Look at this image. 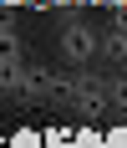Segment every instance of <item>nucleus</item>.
<instances>
[{"label": "nucleus", "instance_id": "1", "mask_svg": "<svg viewBox=\"0 0 127 148\" xmlns=\"http://www.w3.org/2000/svg\"><path fill=\"white\" fill-rule=\"evenodd\" d=\"M56 102H61V107H71L76 118L97 123V118H107V112H112V92H107V77H92V72L81 66L76 77H61Z\"/></svg>", "mask_w": 127, "mask_h": 148}, {"label": "nucleus", "instance_id": "2", "mask_svg": "<svg viewBox=\"0 0 127 148\" xmlns=\"http://www.w3.org/2000/svg\"><path fill=\"white\" fill-rule=\"evenodd\" d=\"M56 51H61V61H71V66H92V61L102 56V36L86 26V21H76V15H71L66 26H61Z\"/></svg>", "mask_w": 127, "mask_h": 148}, {"label": "nucleus", "instance_id": "3", "mask_svg": "<svg viewBox=\"0 0 127 148\" xmlns=\"http://www.w3.org/2000/svg\"><path fill=\"white\" fill-rule=\"evenodd\" d=\"M56 87H61L56 72L20 61V66H15V87H10V97H20V102H56Z\"/></svg>", "mask_w": 127, "mask_h": 148}, {"label": "nucleus", "instance_id": "4", "mask_svg": "<svg viewBox=\"0 0 127 148\" xmlns=\"http://www.w3.org/2000/svg\"><path fill=\"white\" fill-rule=\"evenodd\" d=\"M102 61H112V66H127V36L107 31V36H102Z\"/></svg>", "mask_w": 127, "mask_h": 148}, {"label": "nucleus", "instance_id": "5", "mask_svg": "<svg viewBox=\"0 0 127 148\" xmlns=\"http://www.w3.org/2000/svg\"><path fill=\"white\" fill-rule=\"evenodd\" d=\"M107 92H112V112L127 118V77H107Z\"/></svg>", "mask_w": 127, "mask_h": 148}, {"label": "nucleus", "instance_id": "6", "mask_svg": "<svg viewBox=\"0 0 127 148\" xmlns=\"http://www.w3.org/2000/svg\"><path fill=\"white\" fill-rule=\"evenodd\" d=\"M15 66H20V61H0V97H10V87H15Z\"/></svg>", "mask_w": 127, "mask_h": 148}, {"label": "nucleus", "instance_id": "7", "mask_svg": "<svg viewBox=\"0 0 127 148\" xmlns=\"http://www.w3.org/2000/svg\"><path fill=\"white\" fill-rule=\"evenodd\" d=\"M112 31H117V36H127V0H117V5H112Z\"/></svg>", "mask_w": 127, "mask_h": 148}, {"label": "nucleus", "instance_id": "8", "mask_svg": "<svg viewBox=\"0 0 127 148\" xmlns=\"http://www.w3.org/2000/svg\"><path fill=\"white\" fill-rule=\"evenodd\" d=\"M0 31H15V21H10V10H0Z\"/></svg>", "mask_w": 127, "mask_h": 148}]
</instances>
